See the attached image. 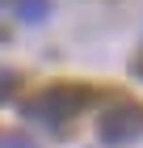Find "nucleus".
<instances>
[{
	"label": "nucleus",
	"instance_id": "obj_1",
	"mask_svg": "<svg viewBox=\"0 0 143 148\" xmlns=\"http://www.w3.org/2000/svg\"><path fill=\"white\" fill-rule=\"evenodd\" d=\"M88 102H93V89H84V85H51V89L34 93L21 106V114L42 127H67Z\"/></svg>",
	"mask_w": 143,
	"mask_h": 148
},
{
	"label": "nucleus",
	"instance_id": "obj_2",
	"mask_svg": "<svg viewBox=\"0 0 143 148\" xmlns=\"http://www.w3.org/2000/svg\"><path fill=\"white\" fill-rule=\"evenodd\" d=\"M97 136H101V144H110V148L135 144L143 136V106L139 102H114L97 119Z\"/></svg>",
	"mask_w": 143,
	"mask_h": 148
},
{
	"label": "nucleus",
	"instance_id": "obj_3",
	"mask_svg": "<svg viewBox=\"0 0 143 148\" xmlns=\"http://www.w3.org/2000/svg\"><path fill=\"white\" fill-rule=\"evenodd\" d=\"M13 9H17V17H21V21L38 25V21H46V17H51V0H13Z\"/></svg>",
	"mask_w": 143,
	"mask_h": 148
},
{
	"label": "nucleus",
	"instance_id": "obj_4",
	"mask_svg": "<svg viewBox=\"0 0 143 148\" xmlns=\"http://www.w3.org/2000/svg\"><path fill=\"white\" fill-rule=\"evenodd\" d=\"M13 89H17V72H13V68H0V102H9Z\"/></svg>",
	"mask_w": 143,
	"mask_h": 148
},
{
	"label": "nucleus",
	"instance_id": "obj_5",
	"mask_svg": "<svg viewBox=\"0 0 143 148\" xmlns=\"http://www.w3.org/2000/svg\"><path fill=\"white\" fill-rule=\"evenodd\" d=\"M0 148H34V140L17 136V131H9V136H0Z\"/></svg>",
	"mask_w": 143,
	"mask_h": 148
}]
</instances>
